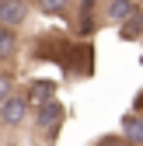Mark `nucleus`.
<instances>
[{"instance_id":"nucleus-14","label":"nucleus","mask_w":143,"mask_h":146,"mask_svg":"<svg viewBox=\"0 0 143 146\" xmlns=\"http://www.w3.org/2000/svg\"><path fill=\"white\" fill-rule=\"evenodd\" d=\"M0 146H4V139H0Z\"/></svg>"},{"instance_id":"nucleus-10","label":"nucleus","mask_w":143,"mask_h":146,"mask_svg":"<svg viewBox=\"0 0 143 146\" xmlns=\"http://www.w3.org/2000/svg\"><path fill=\"white\" fill-rule=\"evenodd\" d=\"M52 90H56V87H52V80H39V84H31V87H28V94H25V98H28L31 104H39V101H49V98H52Z\"/></svg>"},{"instance_id":"nucleus-13","label":"nucleus","mask_w":143,"mask_h":146,"mask_svg":"<svg viewBox=\"0 0 143 146\" xmlns=\"http://www.w3.org/2000/svg\"><path fill=\"white\" fill-rule=\"evenodd\" d=\"M136 111H143V90H140V98H136Z\"/></svg>"},{"instance_id":"nucleus-5","label":"nucleus","mask_w":143,"mask_h":146,"mask_svg":"<svg viewBox=\"0 0 143 146\" xmlns=\"http://www.w3.org/2000/svg\"><path fill=\"white\" fill-rule=\"evenodd\" d=\"M17 49H21V42H17V31L0 25V66H7V63L17 56Z\"/></svg>"},{"instance_id":"nucleus-9","label":"nucleus","mask_w":143,"mask_h":146,"mask_svg":"<svg viewBox=\"0 0 143 146\" xmlns=\"http://www.w3.org/2000/svg\"><path fill=\"white\" fill-rule=\"evenodd\" d=\"M143 35V14H140V7L122 21V38H140Z\"/></svg>"},{"instance_id":"nucleus-7","label":"nucleus","mask_w":143,"mask_h":146,"mask_svg":"<svg viewBox=\"0 0 143 146\" xmlns=\"http://www.w3.org/2000/svg\"><path fill=\"white\" fill-rule=\"evenodd\" d=\"M31 4H35V11L45 14V17H63L74 0H31Z\"/></svg>"},{"instance_id":"nucleus-4","label":"nucleus","mask_w":143,"mask_h":146,"mask_svg":"<svg viewBox=\"0 0 143 146\" xmlns=\"http://www.w3.org/2000/svg\"><path fill=\"white\" fill-rule=\"evenodd\" d=\"M122 139H126V146H143V111H129L126 118H122Z\"/></svg>"},{"instance_id":"nucleus-1","label":"nucleus","mask_w":143,"mask_h":146,"mask_svg":"<svg viewBox=\"0 0 143 146\" xmlns=\"http://www.w3.org/2000/svg\"><path fill=\"white\" fill-rule=\"evenodd\" d=\"M31 111V101L21 94V90H11V94L0 101V129H17V125H25Z\"/></svg>"},{"instance_id":"nucleus-11","label":"nucleus","mask_w":143,"mask_h":146,"mask_svg":"<svg viewBox=\"0 0 143 146\" xmlns=\"http://www.w3.org/2000/svg\"><path fill=\"white\" fill-rule=\"evenodd\" d=\"M11 90H17V77H14L7 66H0V101H4Z\"/></svg>"},{"instance_id":"nucleus-12","label":"nucleus","mask_w":143,"mask_h":146,"mask_svg":"<svg viewBox=\"0 0 143 146\" xmlns=\"http://www.w3.org/2000/svg\"><path fill=\"white\" fill-rule=\"evenodd\" d=\"M94 146H126V139H122V136H101Z\"/></svg>"},{"instance_id":"nucleus-3","label":"nucleus","mask_w":143,"mask_h":146,"mask_svg":"<svg viewBox=\"0 0 143 146\" xmlns=\"http://www.w3.org/2000/svg\"><path fill=\"white\" fill-rule=\"evenodd\" d=\"M28 14H31V0H0V25L4 28H21L28 25Z\"/></svg>"},{"instance_id":"nucleus-8","label":"nucleus","mask_w":143,"mask_h":146,"mask_svg":"<svg viewBox=\"0 0 143 146\" xmlns=\"http://www.w3.org/2000/svg\"><path fill=\"white\" fill-rule=\"evenodd\" d=\"M98 25H94V0H80V25H77V31L80 35H91Z\"/></svg>"},{"instance_id":"nucleus-6","label":"nucleus","mask_w":143,"mask_h":146,"mask_svg":"<svg viewBox=\"0 0 143 146\" xmlns=\"http://www.w3.org/2000/svg\"><path fill=\"white\" fill-rule=\"evenodd\" d=\"M133 11H136V0H108V4H105V17H108L112 25H122Z\"/></svg>"},{"instance_id":"nucleus-2","label":"nucleus","mask_w":143,"mask_h":146,"mask_svg":"<svg viewBox=\"0 0 143 146\" xmlns=\"http://www.w3.org/2000/svg\"><path fill=\"white\" fill-rule=\"evenodd\" d=\"M63 118H66L63 101L49 98V101H39V104H35V129H39L42 136H52V132L63 125Z\"/></svg>"}]
</instances>
